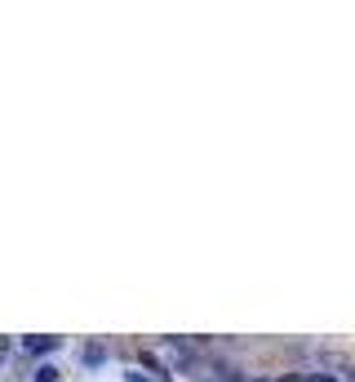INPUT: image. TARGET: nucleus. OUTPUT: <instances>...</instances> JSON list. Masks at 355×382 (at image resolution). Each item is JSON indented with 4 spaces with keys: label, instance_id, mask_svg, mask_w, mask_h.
Returning <instances> with one entry per match:
<instances>
[{
    "label": "nucleus",
    "instance_id": "nucleus-1",
    "mask_svg": "<svg viewBox=\"0 0 355 382\" xmlns=\"http://www.w3.org/2000/svg\"><path fill=\"white\" fill-rule=\"evenodd\" d=\"M23 347L31 356H49V352H58L62 347V338H54V334H31V338H23Z\"/></svg>",
    "mask_w": 355,
    "mask_h": 382
},
{
    "label": "nucleus",
    "instance_id": "nucleus-2",
    "mask_svg": "<svg viewBox=\"0 0 355 382\" xmlns=\"http://www.w3.org/2000/svg\"><path fill=\"white\" fill-rule=\"evenodd\" d=\"M107 360V347L103 342H89V347H84V364H103Z\"/></svg>",
    "mask_w": 355,
    "mask_h": 382
},
{
    "label": "nucleus",
    "instance_id": "nucleus-3",
    "mask_svg": "<svg viewBox=\"0 0 355 382\" xmlns=\"http://www.w3.org/2000/svg\"><path fill=\"white\" fill-rule=\"evenodd\" d=\"M31 382H58V369H54V364H36V373H31Z\"/></svg>",
    "mask_w": 355,
    "mask_h": 382
},
{
    "label": "nucleus",
    "instance_id": "nucleus-4",
    "mask_svg": "<svg viewBox=\"0 0 355 382\" xmlns=\"http://www.w3.org/2000/svg\"><path fill=\"white\" fill-rule=\"evenodd\" d=\"M280 382H315V378H307V373H284Z\"/></svg>",
    "mask_w": 355,
    "mask_h": 382
},
{
    "label": "nucleus",
    "instance_id": "nucleus-5",
    "mask_svg": "<svg viewBox=\"0 0 355 382\" xmlns=\"http://www.w3.org/2000/svg\"><path fill=\"white\" fill-rule=\"evenodd\" d=\"M351 373H355V369H351Z\"/></svg>",
    "mask_w": 355,
    "mask_h": 382
}]
</instances>
